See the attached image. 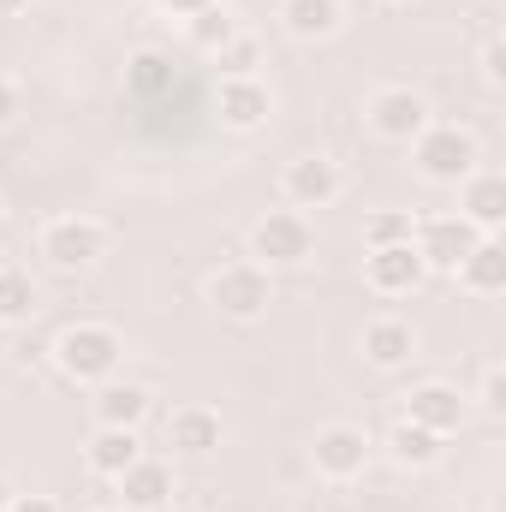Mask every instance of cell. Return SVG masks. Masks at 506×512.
<instances>
[{"instance_id":"1","label":"cell","mask_w":506,"mask_h":512,"mask_svg":"<svg viewBox=\"0 0 506 512\" xmlns=\"http://www.w3.org/2000/svg\"><path fill=\"white\" fill-rule=\"evenodd\" d=\"M120 358H126V340H120V328H108V322H72V328H60V340H54V364H60V376L66 382H108L114 370H120Z\"/></svg>"},{"instance_id":"2","label":"cell","mask_w":506,"mask_h":512,"mask_svg":"<svg viewBox=\"0 0 506 512\" xmlns=\"http://www.w3.org/2000/svg\"><path fill=\"white\" fill-rule=\"evenodd\" d=\"M411 161H417V173L429 185H465L477 173V161H483V143H477L471 126H435L429 120L411 137Z\"/></svg>"},{"instance_id":"3","label":"cell","mask_w":506,"mask_h":512,"mask_svg":"<svg viewBox=\"0 0 506 512\" xmlns=\"http://www.w3.org/2000/svg\"><path fill=\"white\" fill-rule=\"evenodd\" d=\"M251 256L274 274V268H304L316 256V227L304 209H268L251 227Z\"/></svg>"},{"instance_id":"4","label":"cell","mask_w":506,"mask_h":512,"mask_svg":"<svg viewBox=\"0 0 506 512\" xmlns=\"http://www.w3.org/2000/svg\"><path fill=\"white\" fill-rule=\"evenodd\" d=\"M36 251H42L48 268L78 274V268L102 262V251H108V227H102V221H90V215H54V221L36 233Z\"/></svg>"},{"instance_id":"5","label":"cell","mask_w":506,"mask_h":512,"mask_svg":"<svg viewBox=\"0 0 506 512\" xmlns=\"http://www.w3.org/2000/svg\"><path fill=\"white\" fill-rule=\"evenodd\" d=\"M209 304H215L227 322H256V316H268V304H274V274H268L262 262H227V268L209 274Z\"/></svg>"},{"instance_id":"6","label":"cell","mask_w":506,"mask_h":512,"mask_svg":"<svg viewBox=\"0 0 506 512\" xmlns=\"http://www.w3.org/2000/svg\"><path fill=\"white\" fill-rule=\"evenodd\" d=\"M310 465L328 483H358L370 471V435L358 423H322L310 441Z\"/></svg>"},{"instance_id":"7","label":"cell","mask_w":506,"mask_h":512,"mask_svg":"<svg viewBox=\"0 0 506 512\" xmlns=\"http://www.w3.org/2000/svg\"><path fill=\"white\" fill-rule=\"evenodd\" d=\"M477 239H489V233H477L465 215H429V221L411 227V245H417V256H423L429 274H453V268L471 256Z\"/></svg>"},{"instance_id":"8","label":"cell","mask_w":506,"mask_h":512,"mask_svg":"<svg viewBox=\"0 0 506 512\" xmlns=\"http://www.w3.org/2000/svg\"><path fill=\"white\" fill-rule=\"evenodd\" d=\"M280 197H286L292 209H328V203L346 197V173H340V161H328V155H298V161H286V173H280Z\"/></svg>"},{"instance_id":"9","label":"cell","mask_w":506,"mask_h":512,"mask_svg":"<svg viewBox=\"0 0 506 512\" xmlns=\"http://www.w3.org/2000/svg\"><path fill=\"white\" fill-rule=\"evenodd\" d=\"M465 417H471V399L459 393L453 382H417L405 393V423H423L429 435H459L465 429Z\"/></svg>"},{"instance_id":"10","label":"cell","mask_w":506,"mask_h":512,"mask_svg":"<svg viewBox=\"0 0 506 512\" xmlns=\"http://www.w3.org/2000/svg\"><path fill=\"white\" fill-rule=\"evenodd\" d=\"M364 120H370V131L376 137H387V143H411L417 131L429 126V102L417 96V90H376L370 96V108H364Z\"/></svg>"},{"instance_id":"11","label":"cell","mask_w":506,"mask_h":512,"mask_svg":"<svg viewBox=\"0 0 506 512\" xmlns=\"http://www.w3.org/2000/svg\"><path fill=\"white\" fill-rule=\"evenodd\" d=\"M364 280H370V292H381V298H405V292H417L429 280V268H423L417 245L405 239V245H381V251L364 256Z\"/></svg>"},{"instance_id":"12","label":"cell","mask_w":506,"mask_h":512,"mask_svg":"<svg viewBox=\"0 0 506 512\" xmlns=\"http://www.w3.org/2000/svg\"><path fill=\"white\" fill-rule=\"evenodd\" d=\"M221 441H227V423H221V411H209V405H179V411L167 417V447H173V459H209V453H221Z\"/></svg>"},{"instance_id":"13","label":"cell","mask_w":506,"mask_h":512,"mask_svg":"<svg viewBox=\"0 0 506 512\" xmlns=\"http://www.w3.org/2000/svg\"><path fill=\"white\" fill-rule=\"evenodd\" d=\"M215 114L227 131H262L268 114H274V90L262 78H221L215 90Z\"/></svg>"},{"instance_id":"14","label":"cell","mask_w":506,"mask_h":512,"mask_svg":"<svg viewBox=\"0 0 506 512\" xmlns=\"http://www.w3.org/2000/svg\"><path fill=\"white\" fill-rule=\"evenodd\" d=\"M114 483H120V507L126 512H167V501L179 495L173 489V465H161V459H137Z\"/></svg>"},{"instance_id":"15","label":"cell","mask_w":506,"mask_h":512,"mask_svg":"<svg viewBox=\"0 0 506 512\" xmlns=\"http://www.w3.org/2000/svg\"><path fill=\"white\" fill-rule=\"evenodd\" d=\"M417 358V328L399 316H376L364 322V364L370 370H405Z\"/></svg>"},{"instance_id":"16","label":"cell","mask_w":506,"mask_h":512,"mask_svg":"<svg viewBox=\"0 0 506 512\" xmlns=\"http://www.w3.org/2000/svg\"><path fill=\"white\" fill-rule=\"evenodd\" d=\"M90 411H96V429H143V417H149V387L143 382H96V399H90Z\"/></svg>"},{"instance_id":"17","label":"cell","mask_w":506,"mask_h":512,"mask_svg":"<svg viewBox=\"0 0 506 512\" xmlns=\"http://www.w3.org/2000/svg\"><path fill=\"white\" fill-rule=\"evenodd\" d=\"M453 280H459V292H471V298H501L506 292V245L489 233V239H477L471 256L453 268Z\"/></svg>"},{"instance_id":"18","label":"cell","mask_w":506,"mask_h":512,"mask_svg":"<svg viewBox=\"0 0 506 512\" xmlns=\"http://www.w3.org/2000/svg\"><path fill=\"white\" fill-rule=\"evenodd\" d=\"M459 215L477 227V233H501V221H506V179L501 173H471L465 185H459Z\"/></svg>"},{"instance_id":"19","label":"cell","mask_w":506,"mask_h":512,"mask_svg":"<svg viewBox=\"0 0 506 512\" xmlns=\"http://www.w3.org/2000/svg\"><path fill=\"white\" fill-rule=\"evenodd\" d=\"M280 24L298 42H328L346 30V6L340 0H280Z\"/></svg>"},{"instance_id":"20","label":"cell","mask_w":506,"mask_h":512,"mask_svg":"<svg viewBox=\"0 0 506 512\" xmlns=\"http://www.w3.org/2000/svg\"><path fill=\"white\" fill-rule=\"evenodd\" d=\"M143 459V441H137V429H96L90 435V447H84V465L96 471V477H120L126 465H137Z\"/></svg>"},{"instance_id":"21","label":"cell","mask_w":506,"mask_h":512,"mask_svg":"<svg viewBox=\"0 0 506 512\" xmlns=\"http://www.w3.org/2000/svg\"><path fill=\"white\" fill-rule=\"evenodd\" d=\"M167 90H173V60L161 48H137L126 60V96L131 102H155Z\"/></svg>"},{"instance_id":"22","label":"cell","mask_w":506,"mask_h":512,"mask_svg":"<svg viewBox=\"0 0 506 512\" xmlns=\"http://www.w3.org/2000/svg\"><path fill=\"white\" fill-rule=\"evenodd\" d=\"M387 453H393V465H405V471H429L435 459H441V435H429L423 423H393L387 429Z\"/></svg>"},{"instance_id":"23","label":"cell","mask_w":506,"mask_h":512,"mask_svg":"<svg viewBox=\"0 0 506 512\" xmlns=\"http://www.w3.org/2000/svg\"><path fill=\"white\" fill-rule=\"evenodd\" d=\"M233 36H239V18H233V12H227V6H221V0H215V6H203V12H191V18H185V42H191V48H197V54H221V48H227V42H233Z\"/></svg>"},{"instance_id":"24","label":"cell","mask_w":506,"mask_h":512,"mask_svg":"<svg viewBox=\"0 0 506 512\" xmlns=\"http://www.w3.org/2000/svg\"><path fill=\"white\" fill-rule=\"evenodd\" d=\"M30 310H36V286H30V274L0 262V322H24Z\"/></svg>"},{"instance_id":"25","label":"cell","mask_w":506,"mask_h":512,"mask_svg":"<svg viewBox=\"0 0 506 512\" xmlns=\"http://www.w3.org/2000/svg\"><path fill=\"white\" fill-rule=\"evenodd\" d=\"M215 66H221V78H256V66H262V42H256L251 30H239V36L215 54Z\"/></svg>"},{"instance_id":"26","label":"cell","mask_w":506,"mask_h":512,"mask_svg":"<svg viewBox=\"0 0 506 512\" xmlns=\"http://www.w3.org/2000/svg\"><path fill=\"white\" fill-rule=\"evenodd\" d=\"M405 239H411V215H405V209H381V215L364 221V245H370V251H381V245H405Z\"/></svg>"},{"instance_id":"27","label":"cell","mask_w":506,"mask_h":512,"mask_svg":"<svg viewBox=\"0 0 506 512\" xmlns=\"http://www.w3.org/2000/svg\"><path fill=\"white\" fill-rule=\"evenodd\" d=\"M477 405H483L489 417H501V411H506V370H501V364H483V382H477Z\"/></svg>"},{"instance_id":"28","label":"cell","mask_w":506,"mask_h":512,"mask_svg":"<svg viewBox=\"0 0 506 512\" xmlns=\"http://www.w3.org/2000/svg\"><path fill=\"white\" fill-rule=\"evenodd\" d=\"M483 84H489V90H501V84H506V42H501V36H489V42H483Z\"/></svg>"},{"instance_id":"29","label":"cell","mask_w":506,"mask_h":512,"mask_svg":"<svg viewBox=\"0 0 506 512\" xmlns=\"http://www.w3.org/2000/svg\"><path fill=\"white\" fill-rule=\"evenodd\" d=\"M12 120H18V84L0 72V131L12 126Z\"/></svg>"},{"instance_id":"30","label":"cell","mask_w":506,"mask_h":512,"mask_svg":"<svg viewBox=\"0 0 506 512\" xmlns=\"http://www.w3.org/2000/svg\"><path fill=\"white\" fill-rule=\"evenodd\" d=\"M6 512H60V501H48V495H12Z\"/></svg>"},{"instance_id":"31","label":"cell","mask_w":506,"mask_h":512,"mask_svg":"<svg viewBox=\"0 0 506 512\" xmlns=\"http://www.w3.org/2000/svg\"><path fill=\"white\" fill-rule=\"evenodd\" d=\"M161 12H173V18H191V12H203V6H215V0H155Z\"/></svg>"},{"instance_id":"32","label":"cell","mask_w":506,"mask_h":512,"mask_svg":"<svg viewBox=\"0 0 506 512\" xmlns=\"http://www.w3.org/2000/svg\"><path fill=\"white\" fill-rule=\"evenodd\" d=\"M30 6H36V0H0V18H24Z\"/></svg>"},{"instance_id":"33","label":"cell","mask_w":506,"mask_h":512,"mask_svg":"<svg viewBox=\"0 0 506 512\" xmlns=\"http://www.w3.org/2000/svg\"><path fill=\"white\" fill-rule=\"evenodd\" d=\"M12 507V483H6V477H0V512Z\"/></svg>"},{"instance_id":"34","label":"cell","mask_w":506,"mask_h":512,"mask_svg":"<svg viewBox=\"0 0 506 512\" xmlns=\"http://www.w3.org/2000/svg\"><path fill=\"white\" fill-rule=\"evenodd\" d=\"M90 512H126V507H90Z\"/></svg>"},{"instance_id":"35","label":"cell","mask_w":506,"mask_h":512,"mask_svg":"<svg viewBox=\"0 0 506 512\" xmlns=\"http://www.w3.org/2000/svg\"><path fill=\"white\" fill-rule=\"evenodd\" d=\"M0 262H6V256H0Z\"/></svg>"},{"instance_id":"36","label":"cell","mask_w":506,"mask_h":512,"mask_svg":"<svg viewBox=\"0 0 506 512\" xmlns=\"http://www.w3.org/2000/svg\"><path fill=\"white\" fill-rule=\"evenodd\" d=\"M0 215H6V209H0Z\"/></svg>"}]
</instances>
